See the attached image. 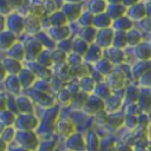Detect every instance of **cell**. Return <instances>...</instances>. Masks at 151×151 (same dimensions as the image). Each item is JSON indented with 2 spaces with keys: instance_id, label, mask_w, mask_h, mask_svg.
<instances>
[{
  "instance_id": "cell-8",
  "label": "cell",
  "mask_w": 151,
  "mask_h": 151,
  "mask_svg": "<svg viewBox=\"0 0 151 151\" xmlns=\"http://www.w3.org/2000/svg\"><path fill=\"white\" fill-rule=\"evenodd\" d=\"M17 108L22 111V113L26 114H31L33 113V105L32 103L27 99V97L21 96L17 99Z\"/></svg>"
},
{
  "instance_id": "cell-22",
  "label": "cell",
  "mask_w": 151,
  "mask_h": 151,
  "mask_svg": "<svg viewBox=\"0 0 151 151\" xmlns=\"http://www.w3.org/2000/svg\"><path fill=\"white\" fill-rule=\"evenodd\" d=\"M114 47L115 48H123L125 47L126 45L128 44L127 42V38H126V33L123 31H118L117 33L114 35Z\"/></svg>"
},
{
  "instance_id": "cell-37",
  "label": "cell",
  "mask_w": 151,
  "mask_h": 151,
  "mask_svg": "<svg viewBox=\"0 0 151 151\" xmlns=\"http://www.w3.org/2000/svg\"><path fill=\"white\" fill-rule=\"evenodd\" d=\"M15 136V130L13 127L9 126V127H5L3 129L2 134H1V139H2V142H11L14 139Z\"/></svg>"
},
{
  "instance_id": "cell-35",
  "label": "cell",
  "mask_w": 151,
  "mask_h": 151,
  "mask_svg": "<svg viewBox=\"0 0 151 151\" xmlns=\"http://www.w3.org/2000/svg\"><path fill=\"white\" fill-rule=\"evenodd\" d=\"M1 122L4 125H11L15 122V115L11 111H2L1 113Z\"/></svg>"
},
{
  "instance_id": "cell-27",
  "label": "cell",
  "mask_w": 151,
  "mask_h": 151,
  "mask_svg": "<svg viewBox=\"0 0 151 151\" xmlns=\"http://www.w3.org/2000/svg\"><path fill=\"white\" fill-rule=\"evenodd\" d=\"M106 1H92L90 4V9L91 13L95 14V15H99V14H103V12L105 11L106 6Z\"/></svg>"
},
{
  "instance_id": "cell-19",
  "label": "cell",
  "mask_w": 151,
  "mask_h": 151,
  "mask_svg": "<svg viewBox=\"0 0 151 151\" xmlns=\"http://www.w3.org/2000/svg\"><path fill=\"white\" fill-rule=\"evenodd\" d=\"M128 13H129L130 17L138 20V19H142V18L144 17L146 11H145L144 4H142V3H138V4H134V6H132V9H129Z\"/></svg>"
},
{
  "instance_id": "cell-39",
  "label": "cell",
  "mask_w": 151,
  "mask_h": 151,
  "mask_svg": "<svg viewBox=\"0 0 151 151\" xmlns=\"http://www.w3.org/2000/svg\"><path fill=\"white\" fill-rule=\"evenodd\" d=\"M38 59V63L42 65H44V61H46V64H45V66H48V65H50L51 63H52L53 61V58H52V54H50L49 52H42V54L40 55V56L37 57Z\"/></svg>"
},
{
  "instance_id": "cell-26",
  "label": "cell",
  "mask_w": 151,
  "mask_h": 151,
  "mask_svg": "<svg viewBox=\"0 0 151 151\" xmlns=\"http://www.w3.org/2000/svg\"><path fill=\"white\" fill-rule=\"evenodd\" d=\"M95 92H96V96L101 97V99H107L111 94V89L107 85L99 84L97 87H95Z\"/></svg>"
},
{
  "instance_id": "cell-7",
  "label": "cell",
  "mask_w": 151,
  "mask_h": 151,
  "mask_svg": "<svg viewBox=\"0 0 151 151\" xmlns=\"http://www.w3.org/2000/svg\"><path fill=\"white\" fill-rule=\"evenodd\" d=\"M36 124H37V119H35L31 115H25L21 117V120L19 121L18 125H19V127H21V129L29 130L32 129L33 127H35Z\"/></svg>"
},
{
  "instance_id": "cell-25",
  "label": "cell",
  "mask_w": 151,
  "mask_h": 151,
  "mask_svg": "<svg viewBox=\"0 0 151 151\" xmlns=\"http://www.w3.org/2000/svg\"><path fill=\"white\" fill-rule=\"evenodd\" d=\"M101 47H99L97 45H93L90 48V50L87 52L86 58L89 61H96L101 57Z\"/></svg>"
},
{
  "instance_id": "cell-2",
  "label": "cell",
  "mask_w": 151,
  "mask_h": 151,
  "mask_svg": "<svg viewBox=\"0 0 151 151\" xmlns=\"http://www.w3.org/2000/svg\"><path fill=\"white\" fill-rule=\"evenodd\" d=\"M67 147L70 148L71 150L82 151L85 149L86 145L80 134H73V136H69L68 141H67Z\"/></svg>"
},
{
  "instance_id": "cell-30",
  "label": "cell",
  "mask_w": 151,
  "mask_h": 151,
  "mask_svg": "<svg viewBox=\"0 0 151 151\" xmlns=\"http://www.w3.org/2000/svg\"><path fill=\"white\" fill-rule=\"evenodd\" d=\"M97 71H99L101 73H109L112 71V64L110 62V60L104 59V60L99 61V63L96 64Z\"/></svg>"
},
{
  "instance_id": "cell-33",
  "label": "cell",
  "mask_w": 151,
  "mask_h": 151,
  "mask_svg": "<svg viewBox=\"0 0 151 151\" xmlns=\"http://www.w3.org/2000/svg\"><path fill=\"white\" fill-rule=\"evenodd\" d=\"M93 19H94V15L91 12H87L86 14H83L80 17L79 23L85 27H89L90 24H93Z\"/></svg>"
},
{
  "instance_id": "cell-31",
  "label": "cell",
  "mask_w": 151,
  "mask_h": 151,
  "mask_svg": "<svg viewBox=\"0 0 151 151\" xmlns=\"http://www.w3.org/2000/svg\"><path fill=\"white\" fill-rule=\"evenodd\" d=\"M109 58L111 61H113L114 63H120L123 61L124 59V55L119 49L117 48H114L111 50L110 52V55H109Z\"/></svg>"
},
{
  "instance_id": "cell-42",
  "label": "cell",
  "mask_w": 151,
  "mask_h": 151,
  "mask_svg": "<svg viewBox=\"0 0 151 151\" xmlns=\"http://www.w3.org/2000/svg\"><path fill=\"white\" fill-rule=\"evenodd\" d=\"M124 121H125V124L127 127L134 128V126L137 125V123H138V118H137L134 115H128L127 117L125 118Z\"/></svg>"
},
{
  "instance_id": "cell-34",
  "label": "cell",
  "mask_w": 151,
  "mask_h": 151,
  "mask_svg": "<svg viewBox=\"0 0 151 151\" xmlns=\"http://www.w3.org/2000/svg\"><path fill=\"white\" fill-rule=\"evenodd\" d=\"M140 92L136 87L130 86L127 89V92H126V99H128L129 103H134L138 99H140Z\"/></svg>"
},
{
  "instance_id": "cell-16",
  "label": "cell",
  "mask_w": 151,
  "mask_h": 151,
  "mask_svg": "<svg viewBox=\"0 0 151 151\" xmlns=\"http://www.w3.org/2000/svg\"><path fill=\"white\" fill-rule=\"evenodd\" d=\"M9 27L12 31H15V32H21L23 30L24 27V23L22 21L21 18H19L17 15H14L9 18Z\"/></svg>"
},
{
  "instance_id": "cell-38",
  "label": "cell",
  "mask_w": 151,
  "mask_h": 151,
  "mask_svg": "<svg viewBox=\"0 0 151 151\" xmlns=\"http://www.w3.org/2000/svg\"><path fill=\"white\" fill-rule=\"evenodd\" d=\"M52 58L55 63H59V64H63L66 60V55L63 51L57 50L54 53H52Z\"/></svg>"
},
{
  "instance_id": "cell-32",
  "label": "cell",
  "mask_w": 151,
  "mask_h": 151,
  "mask_svg": "<svg viewBox=\"0 0 151 151\" xmlns=\"http://www.w3.org/2000/svg\"><path fill=\"white\" fill-rule=\"evenodd\" d=\"M87 148L89 151H96L99 148V142H97V138L95 134L90 132L87 137Z\"/></svg>"
},
{
  "instance_id": "cell-14",
  "label": "cell",
  "mask_w": 151,
  "mask_h": 151,
  "mask_svg": "<svg viewBox=\"0 0 151 151\" xmlns=\"http://www.w3.org/2000/svg\"><path fill=\"white\" fill-rule=\"evenodd\" d=\"M66 16L63 14V12H55L51 15L50 22L52 25L56 26V27H62L65 23H66Z\"/></svg>"
},
{
  "instance_id": "cell-21",
  "label": "cell",
  "mask_w": 151,
  "mask_h": 151,
  "mask_svg": "<svg viewBox=\"0 0 151 151\" xmlns=\"http://www.w3.org/2000/svg\"><path fill=\"white\" fill-rule=\"evenodd\" d=\"M96 29L93 27H84L83 28V30L81 31V37L83 38V40H85V42H92V40H95V37H96Z\"/></svg>"
},
{
  "instance_id": "cell-45",
  "label": "cell",
  "mask_w": 151,
  "mask_h": 151,
  "mask_svg": "<svg viewBox=\"0 0 151 151\" xmlns=\"http://www.w3.org/2000/svg\"><path fill=\"white\" fill-rule=\"evenodd\" d=\"M40 151H52V146L50 143H47V144H45V146L40 147Z\"/></svg>"
},
{
  "instance_id": "cell-9",
  "label": "cell",
  "mask_w": 151,
  "mask_h": 151,
  "mask_svg": "<svg viewBox=\"0 0 151 151\" xmlns=\"http://www.w3.org/2000/svg\"><path fill=\"white\" fill-rule=\"evenodd\" d=\"M3 66L5 67L9 73H13V75H16L18 73H21L22 69H21V63L19 62L18 60H15L13 58H9L3 62Z\"/></svg>"
},
{
  "instance_id": "cell-11",
  "label": "cell",
  "mask_w": 151,
  "mask_h": 151,
  "mask_svg": "<svg viewBox=\"0 0 151 151\" xmlns=\"http://www.w3.org/2000/svg\"><path fill=\"white\" fill-rule=\"evenodd\" d=\"M21 82L20 79L15 77V76H11L6 80V88L11 91L13 94H18L21 90Z\"/></svg>"
},
{
  "instance_id": "cell-6",
  "label": "cell",
  "mask_w": 151,
  "mask_h": 151,
  "mask_svg": "<svg viewBox=\"0 0 151 151\" xmlns=\"http://www.w3.org/2000/svg\"><path fill=\"white\" fill-rule=\"evenodd\" d=\"M111 24H112L111 17L108 14H99L97 16H94L93 25L96 28H106L107 29Z\"/></svg>"
},
{
  "instance_id": "cell-36",
  "label": "cell",
  "mask_w": 151,
  "mask_h": 151,
  "mask_svg": "<svg viewBox=\"0 0 151 151\" xmlns=\"http://www.w3.org/2000/svg\"><path fill=\"white\" fill-rule=\"evenodd\" d=\"M144 96H140V107L145 111H150L151 110V94H143Z\"/></svg>"
},
{
  "instance_id": "cell-44",
  "label": "cell",
  "mask_w": 151,
  "mask_h": 151,
  "mask_svg": "<svg viewBox=\"0 0 151 151\" xmlns=\"http://www.w3.org/2000/svg\"><path fill=\"white\" fill-rule=\"evenodd\" d=\"M142 83L146 85V86H151V69H148V71H146L143 75Z\"/></svg>"
},
{
  "instance_id": "cell-17",
  "label": "cell",
  "mask_w": 151,
  "mask_h": 151,
  "mask_svg": "<svg viewBox=\"0 0 151 151\" xmlns=\"http://www.w3.org/2000/svg\"><path fill=\"white\" fill-rule=\"evenodd\" d=\"M24 55H25V50H24V48L22 47V45H20V44L14 45L9 52V56L18 61L23 59Z\"/></svg>"
},
{
  "instance_id": "cell-15",
  "label": "cell",
  "mask_w": 151,
  "mask_h": 151,
  "mask_svg": "<svg viewBox=\"0 0 151 151\" xmlns=\"http://www.w3.org/2000/svg\"><path fill=\"white\" fill-rule=\"evenodd\" d=\"M53 30H51V38L54 40H64L66 36H68L69 34V29L67 27H55L52 28Z\"/></svg>"
},
{
  "instance_id": "cell-12",
  "label": "cell",
  "mask_w": 151,
  "mask_h": 151,
  "mask_svg": "<svg viewBox=\"0 0 151 151\" xmlns=\"http://www.w3.org/2000/svg\"><path fill=\"white\" fill-rule=\"evenodd\" d=\"M73 50L79 55L87 54L88 52V44L83 38H76L73 42Z\"/></svg>"
},
{
  "instance_id": "cell-28",
  "label": "cell",
  "mask_w": 151,
  "mask_h": 151,
  "mask_svg": "<svg viewBox=\"0 0 151 151\" xmlns=\"http://www.w3.org/2000/svg\"><path fill=\"white\" fill-rule=\"evenodd\" d=\"M115 26L117 30L122 31V30H128L132 27V22L128 18H118L115 22Z\"/></svg>"
},
{
  "instance_id": "cell-46",
  "label": "cell",
  "mask_w": 151,
  "mask_h": 151,
  "mask_svg": "<svg viewBox=\"0 0 151 151\" xmlns=\"http://www.w3.org/2000/svg\"><path fill=\"white\" fill-rule=\"evenodd\" d=\"M118 151H132V148H130L129 146H127V145H124V146H121L119 149H118Z\"/></svg>"
},
{
  "instance_id": "cell-49",
  "label": "cell",
  "mask_w": 151,
  "mask_h": 151,
  "mask_svg": "<svg viewBox=\"0 0 151 151\" xmlns=\"http://www.w3.org/2000/svg\"><path fill=\"white\" fill-rule=\"evenodd\" d=\"M2 151H3V150H2Z\"/></svg>"
},
{
  "instance_id": "cell-13",
  "label": "cell",
  "mask_w": 151,
  "mask_h": 151,
  "mask_svg": "<svg viewBox=\"0 0 151 151\" xmlns=\"http://www.w3.org/2000/svg\"><path fill=\"white\" fill-rule=\"evenodd\" d=\"M124 77L120 71H113L110 76L109 82L110 86H112V88H121L123 85Z\"/></svg>"
},
{
  "instance_id": "cell-40",
  "label": "cell",
  "mask_w": 151,
  "mask_h": 151,
  "mask_svg": "<svg viewBox=\"0 0 151 151\" xmlns=\"http://www.w3.org/2000/svg\"><path fill=\"white\" fill-rule=\"evenodd\" d=\"M123 13H124V9L121 7V5L117 4V5H112V9L109 11L108 15L112 18H118V17H121Z\"/></svg>"
},
{
  "instance_id": "cell-5",
  "label": "cell",
  "mask_w": 151,
  "mask_h": 151,
  "mask_svg": "<svg viewBox=\"0 0 151 151\" xmlns=\"http://www.w3.org/2000/svg\"><path fill=\"white\" fill-rule=\"evenodd\" d=\"M19 79L24 87H28L35 81V73L29 69H22L19 75Z\"/></svg>"
},
{
  "instance_id": "cell-41",
  "label": "cell",
  "mask_w": 151,
  "mask_h": 151,
  "mask_svg": "<svg viewBox=\"0 0 151 151\" xmlns=\"http://www.w3.org/2000/svg\"><path fill=\"white\" fill-rule=\"evenodd\" d=\"M81 62H82V57H81V55L77 54V53H71L68 56V63L73 65V66L80 65Z\"/></svg>"
},
{
  "instance_id": "cell-1",
  "label": "cell",
  "mask_w": 151,
  "mask_h": 151,
  "mask_svg": "<svg viewBox=\"0 0 151 151\" xmlns=\"http://www.w3.org/2000/svg\"><path fill=\"white\" fill-rule=\"evenodd\" d=\"M97 40V46L101 47V48H106V47H109L112 44V42L114 40V35L113 31L109 28L107 29H103L96 36Z\"/></svg>"
},
{
  "instance_id": "cell-43",
  "label": "cell",
  "mask_w": 151,
  "mask_h": 151,
  "mask_svg": "<svg viewBox=\"0 0 151 151\" xmlns=\"http://www.w3.org/2000/svg\"><path fill=\"white\" fill-rule=\"evenodd\" d=\"M119 107H120V99L118 97L112 96L111 99H110V109L112 111H116Z\"/></svg>"
},
{
  "instance_id": "cell-20",
  "label": "cell",
  "mask_w": 151,
  "mask_h": 151,
  "mask_svg": "<svg viewBox=\"0 0 151 151\" xmlns=\"http://www.w3.org/2000/svg\"><path fill=\"white\" fill-rule=\"evenodd\" d=\"M15 40L16 37L14 35V33H12V32H2V34H1V48L5 50V49L9 48V47H13Z\"/></svg>"
},
{
  "instance_id": "cell-4",
  "label": "cell",
  "mask_w": 151,
  "mask_h": 151,
  "mask_svg": "<svg viewBox=\"0 0 151 151\" xmlns=\"http://www.w3.org/2000/svg\"><path fill=\"white\" fill-rule=\"evenodd\" d=\"M40 42L36 40H29L27 42V45H26V51H27V57L29 56V59H34L37 56H40L38 53L42 50V47H38Z\"/></svg>"
},
{
  "instance_id": "cell-18",
  "label": "cell",
  "mask_w": 151,
  "mask_h": 151,
  "mask_svg": "<svg viewBox=\"0 0 151 151\" xmlns=\"http://www.w3.org/2000/svg\"><path fill=\"white\" fill-rule=\"evenodd\" d=\"M80 87L85 92H91L95 89V81L92 79V77H84L80 81Z\"/></svg>"
},
{
  "instance_id": "cell-48",
  "label": "cell",
  "mask_w": 151,
  "mask_h": 151,
  "mask_svg": "<svg viewBox=\"0 0 151 151\" xmlns=\"http://www.w3.org/2000/svg\"><path fill=\"white\" fill-rule=\"evenodd\" d=\"M67 151H73V150H67Z\"/></svg>"
},
{
  "instance_id": "cell-23",
  "label": "cell",
  "mask_w": 151,
  "mask_h": 151,
  "mask_svg": "<svg viewBox=\"0 0 151 151\" xmlns=\"http://www.w3.org/2000/svg\"><path fill=\"white\" fill-rule=\"evenodd\" d=\"M57 130L61 136L68 137L73 132V125L68 121H60L57 126Z\"/></svg>"
},
{
  "instance_id": "cell-47",
  "label": "cell",
  "mask_w": 151,
  "mask_h": 151,
  "mask_svg": "<svg viewBox=\"0 0 151 151\" xmlns=\"http://www.w3.org/2000/svg\"><path fill=\"white\" fill-rule=\"evenodd\" d=\"M149 150L151 151V145H150V146H149Z\"/></svg>"
},
{
  "instance_id": "cell-10",
  "label": "cell",
  "mask_w": 151,
  "mask_h": 151,
  "mask_svg": "<svg viewBox=\"0 0 151 151\" xmlns=\"http://www.w3.org/2000/svg\"><path fill=\"white\" fill-rule=\"evenodd\" d=\"M134 55H136L139 59H141V60L149 59L151 57V48L149 47V45H147V44L139 45L136 48Z\"/></svg>"
},
{
  "instance_id": "cell-3",
  "label": "cell",
  "mask_w": 151,
  "mask_h": 151,
  "mask_svg": "<svg viewBox=\"0 0 151 151\" xmlns=\"http://www.w3.org/2000/svg\"><path fill=\"white\" fill-rule=\"evenodd\" d=\"M80 12V5L73 4V3H67L66 5H64V9H63V14L66 16L67 19L71 20V21L81 17Z\"/></svg>"
},
{
  "instance_id": "cell-29",
  "label": "cell",
  "mask_w": 151,
  "mask_h": 151,
  "mask_svg": "<svg viewBox=\"0 0 151 151\" xmlns=\"http://www.w3.org/2000/svg\"><path fill=\"white\" fill-rule=\"evenodd\" d=\"M71 99H73V95L66 89H62L58 92V101L61 105H68L70 104Z\"/></svg>"
},
{
  "instance_id": "cell-24",
  "label": "cell",
  "mask_w": 151,
  "mask_h": 151,
  "mask_svg": "<svg viewBox=\"0 0 151 151\" xmlns=\"http://www.w3.org/2000/svg\"><path fill=\"white\" fill-rule=\"evenodd\" d=\"M126 38L129 45H138L142 40V35L137 30H128V32L126 33Z\"/></svg>"
}]
</instances>
